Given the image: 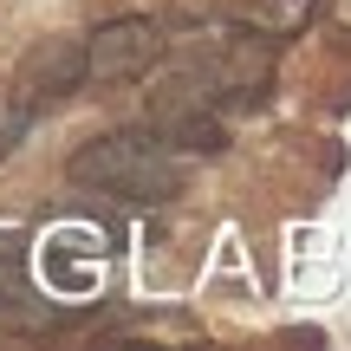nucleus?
Returning <instances> with one entry per match:
<instances>
[{
    "label": "nucleus",
    "instance_id": "nucleus-4",
    "mask_svg": "<svg viewBox=\"0 0 351 351\" xmlns=\"http://www.w3.org/2000/svg\"><path fill=\"white\" fill-rule=\"evenodd\" d=\"M33 280H26V254L20 241H0V319L7 326H46L52 306H33Z\"/></svg>",
    "mask_w": 351,
    "mask_h": 351
},
{
    "label": "nucleus",
    "instance_id": "nucleus-2",
    "mask_svg": "<svg viewBox=\"0 0 351 351\" xmlns=\"http://www.w3.org/2000/svg\"><path fill=\"white\" fill-rule=\"evenodd\" d=\"M163 26L130 13V20H104L98 33H85V85L111 91V85H137L150 78V65H163Z\"/></svg>",
    "mask_w": 351,
    "mask_h": 351
},
{
    "label": "nucleus",
    "instance_id": "nucleus-1",
    "mask_svg": "<svg viewBox=\"0 0 351 351\" xmlns=\"http://www.w3.org/2000/svg\"><path fill=\"white\" fill-rule=\"evenodd\" d=\"M65 176H72L78 189H91V195L130 202V208H156V202L182 195L189 156L176 150V143H163L156 130H111V137L78 143Z\"/></svg>",
    "mask_w": 351,
    "mask_h": 351
},
{
    "label": "nucleus",
    "instance_id": "nucleus-6",
    "mask_svg": "<svg viewBox=\"0 0 351 351\" xmlns=\"http://www.w3.org/2000/svg\"><path fill=\"white\" fill-rule=\"evenodd\" d=\"M33 124H39V111H26L13 91H0V156H13V143H20Z\"/></svg>",
    "mask_w": 351,
    "mask_h": 351
},
{
    "label": "nucleus",
    "instance_id": "nucleus-5",
    "mask_svg": "<svg viewBox=\"0 0 351 351\" xmlns=\"http://www.w3.org/2000/svg\"><path fill=\"white\" fill-rule=\"evenodd\" d=\"M313 7H319V0H254V7L241 13V26H247L254 39L274 46V39H293V33H300V26L313 20Z\"/></svg>",
    "mask_w": 351,
    "mask_h": 351
},
{
    "label": "nucleus",
    "instance_id": "nucleus-3",
    "mask_svg": "<svg viewBox=\"0 0 351 351\" xmlns=\"http://www.w3.org/2000/svg\"><path fill=\"white\" fill-rule=\"evenodd\" d=\"M72 91H85V39H39L13 72V98L26 111H52Z\"/></svg>",
    "mask_w": 351,
    "mask_h": 351
}]
</instances>
